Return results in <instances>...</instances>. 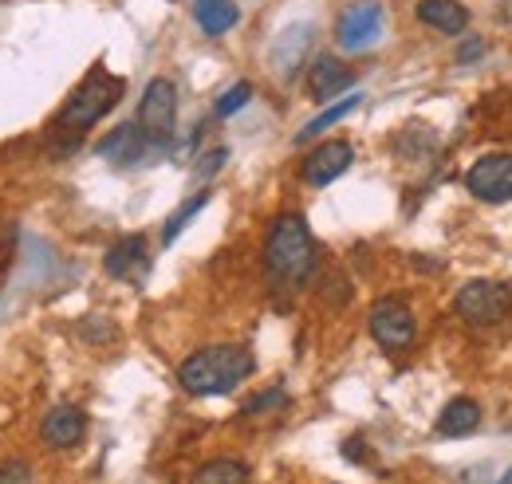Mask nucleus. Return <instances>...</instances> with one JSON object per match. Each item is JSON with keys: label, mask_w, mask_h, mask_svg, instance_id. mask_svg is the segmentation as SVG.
<instances>
[{"label": "nucleus", "mask_w": 512, "mask_h": 484, "mask_svg": "<svg viewBox=\"0 0 512 484\" xmlns=\"http://www.w3.org/2000/svg\"><path fill=\"white\" fill-rule=\"evenodd\" d=\"M264 268L284 288H304L316 272V237L300 213H280L264 237Z\"/></svg>", "instance_id": "f257e3e1"}, {"label": "nucleus", "mask_w": 512, "mask_h": 484, "mask_svg": "<svg viewBox=\"0 0 512 484\" xmlns=\"http://www.w3.org/2000/svg\"><path fill=\"white\" fill-rule=\"evenodd\" d=\"M256 370V359L241 343H217L205 351H193L186 363L178 366V386L193 398H217L237 390Z\"/></svg>", "instance_id": "f03ea898"}, {"label": "nucleus", "mask_w": 512, "mask_h": 484, "mask_svg": "<svg viewBox=\"0 0 512 484\" xmlns=\"http://www.w3.org/2000/svg\"><path fill=\"white\" fill-rule=\"evenodd\" d=\"M123 91H127V83H123L119 75H111L107 67H95V71L71 91V99L60 107L56 130H60V134H83L87 126H95L103 115H111V107H119Z\"/></svg>", "instance_id": "7ed1b4c3"}, {"label": "nucleus", "mask_w": 512, "mask_h": 484, "mask_svg": "<svg viewBox=\"0 0 512 484\" xmlns=\"http://www.w3.org/2000/svg\"><path fill=\"white\" fill-rule=\"evenodd\" d=\"M138 130L150 142V150H162L178 134V87L170 79H150L138 103Z\"/></svg>", "instance_id": "20e7f679"}, {"label": "nucleus", "mask_w": 512, "mask_h": 484, "mask_svg": "<svg viewBox=\"0 0 512 484\" xmlns=\"http://www.w3.org/2000/svg\"><path fill=\"white\" fill-rule=\"evenodd\" d=\"M453 311L469 327H497L512 315V288L505 280H469L453 296Z\"/></svg>", "instance_id": "39448f33"}, {"label": "nucleus", "mask_w": 512, "mask_h": 484, "mask_svg": "<svg viewBox=\"0 0 512 484\" xmlns=\"http://www.w3.org/2000/svg\"><path fill=\"white\" fill-rule=\"evenodd\" d=\"M383 36V4L379 0H355L335 20V44L343 52H367Z\"/></svg>", "instance_id": "423d86ee"}, {"label": "nucleus", "mask_w": 512, "mask_h": 484, "mask_svg": "<svg viewBox=\"0 0 512 484\" xmlns=\"http://www.w3.org/2000/svg\"><path fill=\"white\" fill-rule=\"evenodd\" d=\"M367 327H371L375 343L386 347V351H406L414 343V335H418V323H414L410 303L398 300V296H383V300L371 303Z\"/></svg>", "instance_id": "0eeeda50"}, {"label": "nucleus", "mask_w": 512, "mask_h": 484, "mask_svg": "<svg viewBox=\"0 0 512 484\" xmlns=\"http://www.w3.org/2000/svg\"><path fill=\"white\" fill-rule=\"evenodd\" d=\"M465 189L477 201L489 205H509L512 201V154H481L469 174H465Z\"/></svg>", "instance_id": "6e6552de"}, {"label": "nucleus", "mask_w": 512, "mask_h": 484, "mask_svg": "<svg viewBox=\"0 0 512 484\" xmlns=\"http://www.w3.org/2000/svg\"><path fill=\"white\" fill-rule=\"evenodd\" d=\"M312 44H316V24H288L276 40H272V48H268V67H272V75L276 79H296L300 75V67L308 60V52H312Z\"/></svg>", "instance_id": "1a4fd4ad"}, {"label": "nucleus", "mask_w": 512, "mask_h": 484, "mask_svg": "<svg viewBox=\"0 0 512 484\" xmlns=\"http://www.w3.org/2000/svg\"><path fill=\"white\" fill-rule=\"evenodd\" d=\"M351 162H355V150H351V142H343V138H331V142H323L316 146L308 158H304V182L323 189V185H331L335 178H343L347 170H351Z\"/></svg>", "instance_id": "9d476101"}, {"label": "nucleus", "mask_w": 512, "mask_h": 484, "mask_svg": "<svg viewBox=\"0 0 512 484\" xmlns=\"http://www.w3.org/2000/svg\"><path fill=\"white\" fill-rule=\"evenodd\" d=\"M103 268H107V276H115V280H142L146 268H150L146 237H142V233H130V237H123L119 244H111Z\"/></svg>", "instance_id": "9b49d317"}, {"label": "nucleus", "mask_w": 512, "mask_h": 484, "mask_svg": "<svg viewBox=\"0 0 512 484\" xmlns=\"http://www.w3.org/2000/svg\"><path fill=\"white\" fill-rule=\"evenodd\" d=\"M150 150V142L142 138V130H138V122H123V126H115L99 146H95V154L103 158V162H111V166H134V162H142V154Z\"/></svg>", "instance_id": "f8f14e48"}, {"label": "nucleus", "mask_w": 512, "mask_h": 484, "mask_svg": "<svg viewBox=\"0 0 512 484\" xmlns=\"http://www.w3.org/2000/svg\"><path fill=\"white\" fill-rule=\"evenodd\" d=\"M355 83V71L347 63H339L335 56H320V60L308 67V95L316 103H331L335 95H343L347 87Z\"/></svg>", "instance_id": "ddd939ff"}, {"label": "nucleus", "mask_w": 512, "mask_h": 484, "mask_svg": "<svg viewBox=\"0 0 512 484\" xmlns=\"http://www.w3.org/2000/svg\"><path fill=\"white\" fill-rule=\"evenodd\" d=\"M83 433H87V418L75 406H56L40 425V437H44L48 449H71V445L83 441Z\"/></svg>", "instance_id": "4468645a"}, {"label": "nucleus", "mask_w": 512, "mask_h": 484, "mask_svg": "<svg viewBox=\"0 0 512 484\" xmlns=\"http://www.w3.org/2000/svg\"><path fill=\"white\" fill-rule=\"evenodd\" d=\"M414 12L426 28H438L446 36H461L469 28V8L461 0H418Z\"/></svg>", "instance_id": "2eb2a0df"}, {"label": "nucleus", "mask_w": 512, "mask_h": 484, "mask_svg": "<svg viewBox=\"0 0 512 484\" xmlns=\"http://www.w3.org/2000/svg\"><path fill=\"white\" fill-rule=\"evenodd\" d=\"M193 20L205 36H225L229 28H237L241 8L237 0H193Z\"/></svg>", "instance_id": "dca6fc26"}, {"label": "nucleus", "mask_w": 512, "mask_h": 484, "mask_svg": "<svg viewBox=\"0 0 512 484\" xmlns=\"http://www.w3.org/2000/svg\"><path fill=\"white\" fill-rule=\"evenodd\" d=\"M481 425V406L473 398H453L446 410L438 414V433L442 437H465Z\"/></svg>", "instance_id": "f3484780"}, {"label": "nucleus", "mask_w": 512, "mask_h": 484, "mask_svg": "<svg viewBox=\"0 0 512 484\" xmlns=\"http://www.w3.org/2000/svg\"><path fill=\"white\" fill-rule=\"evenodd\" d=\"M245 481H249V465L245 461H233V457L205 461L190 477V484H245Z\"/></svg>", "instance_id": "a211bd4d"}, {"label": "nucleus", "mask_w": 512, "mask_h": 484, "mask_svg": "<svg viewBox=\"0 0 512 484\" xmlns=\"http://www.w3.org/2000/svg\"><path fill=\"white\" fill-rule=\"evenodd\" d=\"M359 103H363V95H347L343 103H335V107H327L323 115H316V119H312V122H308V126H304V130H300V134H296V142H312V138H316V134H323L327 126H335V122H339V119H347V115H351V111H355Z\"/></svg>", "instance_id": "6ab92c4d"}, {"label": "nucleus", "mask_w": 512, "mask_h": 484, "mask_svg": "<svg viewBox=\"0 0 512 484\" xmlns=\"http://www.w3.org/2000/svg\"><path fill=\"white\" fill-rule=\"evenodd\" d=\"M205 205H209V189H201L197 197H190V201H186V205H182V209H178V213L166 221V229H162V244L178 241V237H182V229L190 225V221L197 217V213H201V209H205Z\"/></svg>", "instance_id": "aec40b11"}, {"label": "nucleus", "mask_w": 512, "mask_h": 484, "mask_svg": "<svg viewBox=\"0 0 512 484\" xmlns=\"http://www.w3.org/2000/svg\"><path fill=\"white\" fill-rule=\"evenodd\" d=\"M284 406H288V394L280 386H272V390H264V394H256V398L245 402V418H264V414H276Z\"/></svg>", "instance_id": "412c9836"}, {"label": "nucleus", "mask_w": 512, "mask_h": 484, "mask_svg": "<svg viewBox=\"0 0 512 484\" xmlns=\"http://www.w3.org/2000/svg\"><path fill=\"white\" fill-rule=\"evenodd\" d=\"M249 99H253V83H233L221 99H217V119H229V115H237L241 107H249Z\"/></svg>", "instance_id": "4be33fe9"}, {"label": "nucleus", "mask_w": 512, "mask_h": 484, "mask_svg": "<svg viewBox=\"0 0 512 484\" xmlns=\"http://www.w3.org/2000/svg\"><path fill=\"white\" fill-rule=\"evenodd\" d=\"M28 481H32V473H28L24 461H4L0 465V484H28Z\"/></svg>", "instance_id": "5701e85b"}, {"label": "nucleus", "mask_w": 512, "mask_h": 484, "mask_svg": "<svg viewBox=\"0 0 512 484\" xmlns=\"http://www.w3.org/2000/svg\"><path fill=\"white\" fill-rule=\"evenodd\" d=\"M225 158H229V150H225V146L209 150V154H205V162L197 166V178H213V174H217V170L225 166Z\"/></svg>", "instance_id": "b1692460"}, {"label": "nucleus", "mask_w": 512, "mask_h": 484, "mask_svg": "<svg viewBox=\"0 0 512 484\" xmlns=\"http://www.w3.org/2000/svg\"><path fill=\"white\" fill-rule=\"evenodd\" d=\"M481 52H485V44H481V40H469V44L457 48V63H473Z\"/></svg>", "instance_id": "393cba45"}, {"label": "nucleus", "mask_w": 512, "mask_h": 484, "mask_svg": "<svg viewBox=\"0 0 512 484\" xmlns=\"http://www.w3.org/2000/svg\"><path fill=\"white\" fill-rule=\"evenodd\" d=\"M501 12H505V20L512 24V0H505V4H501Z\"/></svg>", "instance_id": "a878e982"}, {"label": "nucleus", "mask_w": 512, "mask_h": 484, "mask_svg": "<svg viewBox=\"0 0 512 484\" xmlns=\"http://www.w3.org/2000/svg\"><path fill=\"white\" fill-rule=\"evenodd\" d=\"M497 484H512V469H509V473H505V477H501Z\"/></svg>", "instance_id": "bb28decb"}]
</instances>
